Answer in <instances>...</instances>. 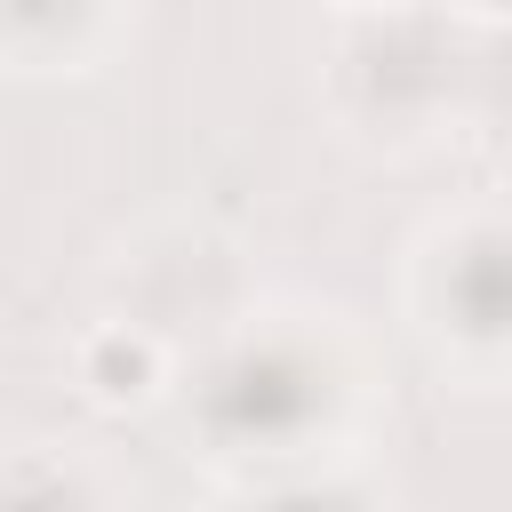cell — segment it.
<instances>
[{
  "instance_id": "obj_2",
  "label": "cell",
  "mask_w": 512,
  "mask_h": 512,
  "mask_svg": "<svg viewBox=\"0 0 512 512\" xmlns=\"http://www.w3.org/2000/svg\"><path fill=\"white\" fill-rule=\"evenodd\" d=\"M496 8H504V0H496Z\"/></svg>"
},
{
  "instance_id": "obj_1",
  "label": "cell",
  "mask_w": 512,
  "mask_h": 512,
  "mask_svg": "<svg viewBox=\"0 0 512 512\" xmlns=\"http://www.w3.org/2000/svg\"><path fill=\"white\" fill-rule=\"evenodd\" d=\"M88 384H96V400H136V392H152V344L144 336H96L88 344Z\"/></svg>"
}]
</instances>
